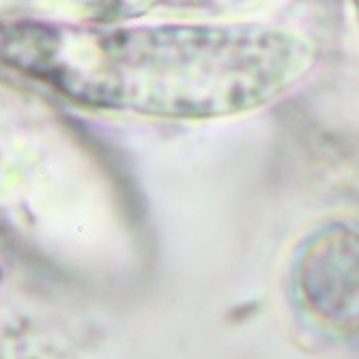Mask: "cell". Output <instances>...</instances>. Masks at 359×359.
<instances>
[{
    "label": "cell",
    "instance_id": "obj_1",
    "mask_svg": "<svg viewBox=\"0 0 359 359\" xmlns=\"http://www.w3.org/2000/svg\"><path fill=\"white\" fill-rule=\"evenodd\" d=\"M0 60L67 97L168 118H217L282 97L314 63L297 32L256 22L0 28Z\"/></svg>",
    "mask_w": 359,
    "mask_h": 359
},
{
    "label": "cell",
    "instance_id": "obj_2",
    "mask_svg": "<svg viewBox=\"0 0 359 359\" xmlns=\"http://www.w3.org/2000/svg\"><path fill=\"white\" fill-rule=\"evenodd\" d=\"M189 5H209V2H219V5H226V2H234V0H185Z\"/></svg>",
    "mask_w": 359,
    "mask_h": 359
},
{
    "label": "cell",
    "instance_id": "obj_3",
    "mask_svg": "<svg viewBox=\"0 0 359 359\" xmlns=\"http://www.w3.org/2000/svg\"><path fill=\"white\" fill-rule=\"evenodd\" d=\"M355 9H357V17H359V0H355Z\"/></svg>",
    "mask_w": 359,
    "mask_h": 359
}]
</instances>
